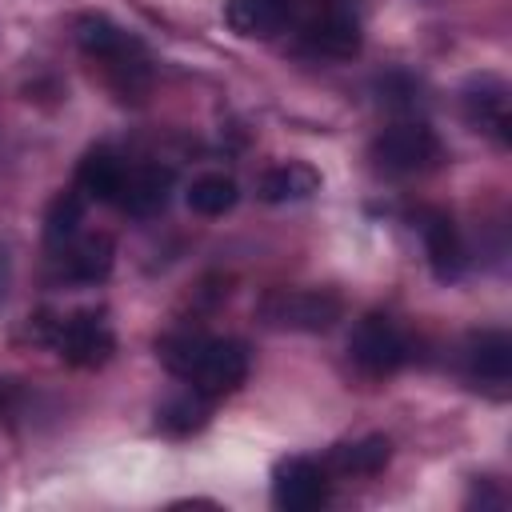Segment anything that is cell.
<instances>
[{"instance_id":"cell-13","label":"cell","mask_w":512,"mask_h":512,"mask_svg":"<svg viewBox=\"0 0 512 512\" xmlns=\"http://www.w3.org/2000/svg\"><path fill=\"white\" fill-rule=\"evenodd\" d=\"M124 180H128V164L112 148H92L76 168V188L84 192V200L96 204H120Z\"/></svg>"},{"instance_id":"cell-7","label":"cell","mask_w":512,"mask_h":512,"mask_svg":"<svg viewBox=\"0 0 512 512\" xmlns=\"http://www.w3.org/2000/svg\"><path fill=\"white\" fill-rule=\"evenodd\" d=\"M328 500V468L308 456H288L272 472V504L284 512H308Z\"/></svg>"},{"instance_id":"cell-8","label":"cell","mask_w":512,"mask_h":512,"mask_svg":"<svg viewBox=\"0 0 512 512\" xmlns=\"http://www.w3.org/2000/svg\"><path fill=\"white\" fill-rule=\"evenodd\" d=\"M304 44L316 52V56H332V60H348L360 52V24L348 8L340 4H328L320 12L308 16L304 24Z\"/></svg>"},{"instance_id":"cell-5","label":"cell","mask_w":512,"mask_h":512,"mask_svg":"<svg viewBox=\"0 0 512 512\" xmlns=\"http://www.w3.org/2000/svg\"><path fill=\"white\" fill-rule=\"evenodd\" d=\"M48 340L60 352V360H68L72 368H100V364H108V356L116 348L104 308H80L64 320H52Z\"/></svg>"},{"instance_id":"cell-10","label":"cell","mask_w":512,"mask_h":512,"mask_svg":"<svg viewBox=\"0 0 512 512\" xmlns=\"http://www.w3.org/2000/svg\"><path fill=\"white\" fill-rule=\"evenodd\" d=\"M464 364H468V376L476 384L504 388L512 380V336L500 328L472 332L464 344Z\"/></svg>"},{"instance_id":"cell-17","label":"cell","mask_w":512,"mask_h":512,"mask_svg":"<svg viewBox=\"0 0 512 512\" xmlns=\"http://www.w3.org/2000/svg\"><path fill=\"white\" fill-rule=\"evenodd\" d=\"M392 456L388 436H360L352 444H336L328 452V468L340 476H376Z\"/></svg>"},{"instance_id":"cell-19","label":"cell","mask_w":512,"mask_h":512,"mask_svg":"<svg viewBox=\"0 0 512 512\" xmlns=\"http://www.w3.org/2000/svg\"><path fill=\"white\" fill-rule=\"evenodd\" d=\"M84 192H60L52 204H48V212H44V240L52 244V248H64L76 232H80V220H84Z\"/></svg>"},{"instance_id":"cell-21","label":"cell","mask_w":512,"mask_h":512,"mask_svg":"<svg viewBox=\"0 0 512 512\" xmlns=\"http://www.w3.org/2000/svg\"><path fill=\"white\" fill-rule=\"evenodd\" d=\"M4 292H8V256L0 252V300H4Z\"/></svg>"},{"instance_id":"cell-1","label":"cell","mask_w":512,"mask_h":512,"mask_svg":"<svg viewBox=\"0 0 512 512\" xmlns=\"http://www.w3.org/2000/svg\"><path fill=\"white\" fill-rule=\"evenodd\" d=\"M160 364L180 376L192 392L216 400L236 392L248 380V344L232 340V336H208V332H168L156 344Z\"/></svg>"},{"instance_id":"cell-3","label":"cell","mask_w":512,"mask_h":512,"mask_svg":"<svg viewBox=\"0 0 512 512\" xmlns=\"http://www.w3.org/2000/svg\"><path fill=\"white\" fill-rule=\"evenodd\" d=\"M368 156L384 176H420L440 164V136L424 120H396L372 140Z\"/></svg>"},{"instance_id":"cell-6","label":"cell","mask_w":512,"mask_h":512,"mask_svg":"<svg viewBox=\"0 0 512 512\" xmlns=\"http://www.w3.org/2000/svg\"><path fill=\"white\" fill-rule=\"evenodd\" d=\"M348 356H352V364H356L360 372H368V376H388V372H396V368L408 364L412 348H408V336L396 328L392 316L368 312V316L352 328V336H348Z\"/></svg>"},{"instance_id":"cell-9","label":"cell","mask_w":512,"mask_h":512,"mask_svg":"<svg viewBox=\"0 0 512 512\" xmlns=\"http://www.w3.org/2000/svg\"><path fill=\"white\" fill-rule=\"evenodd\" d=\"M416 228H420V240H424V252H428L432 276H436V280H444V284H448V280H456V276L464 272V244H460V232H456L452 216H448V212L428 208V212H420Z\"/></svg>"},{"instance_id":"cell-12","label":"cell","mask_w":512,"mask_h":512,"mask_svg":"<svg viewBox=\"0 0 512 512\" xmlns=\"http://www.w3.org/2000/svg\"><path fill=\"white\" fill-rule=\"evenodd\" d=\"M464 116L476 132H492L508 144V88L496 76H480L464 88Z\"/></svg>"},{"instance_id":"cell-15","label":"cell","mask_w":512,"mask_h":512,"mask_svg":"<svg viewBox=\"0 0 512 512\" xmlns=\"http://www.w3.org/2000/svg\"><path fill=\"white\" fill-rule=\"evenodd\" d=\"M116 264V240L108 232H88V236H72L64 244V272L76 284H100Z\"/></svg>"},{"instance_id":"cell-11","label":"cell","mask_w":512,"mask_h":512,"mask_svg":"<svg viewBox=\"0 0 512 512\" xmlns=\"http://www.w3.org/2000/svg\"><path fill=\"white\" fill-rule=\"evenodd\" d=\"M224 20L244 40H272L292 20V0H224Z\"/></svg>"},{"instance_id":"cell-18","label":"cell","mask_w":512,"mask_h":512,"mask_svg":"<svg viewBox=\"0 0 512 512\" xmlns=\"http://www.w3.org/2000/svg\"><path fill=\"white\" fill-rule=\"evenodd\" d=\"M184 200H188V208L200 212V216H224V212L236 208L240 188H236L232 176H224V172H208V176H196V180L188 184Z\"/></svg>"},{"instance_id":"cell-16","label":"cell","mask_w":512,"mask_h":512,"mask_svg":"<svg viewBox=\"0 0 512 512\" xmlns=\"http://www.w3.org/2000/svg\"><path fill=\"white\" fill-rule=\"evenodd\" d=\"M312 192H320V172L312 164H300V160L276 164V168H268L260 176V200H268V204L308 200Z\"/></svg>"},{"instance_id":"cell-14","label":"cell","mask_w":512,"mask_h":512,"mask_svg":"<svg viewBox=\"0 0 512 512\" xmlns=\"http://www.w3.org/2000/svg\"><path fill=\"white\" fill-rule=\"evenodd\" d=\"M168 192H172V168H160V164H140V168H128V180H124V192H120V204L128 216H156L168 208Z\"/></svg>"},{"instance_id":"cell-4","label":"cell","mask_w":512,"mask_h":512,"mask_svg":"<svg viewBox=\"0 0 512 512\" xmlns=\"http://www.w3.org/2000/svg\"><path fill=\"white\" fill-rule=\"evenodd\" d=\"M260 320L268 328H288V332H328L340 316L344 304L328 288H276L260 300Z\"/></svg>"},{"instance_id":"cell-2","label":"cell","mask_w":512,"mask_h":512,"mask_svg":"<svg viewBox=\"0 0 512 512\" xmlns=\"http://www.w3.org/2000/svg\"><path fill=\"white\" fill-rule=\"evenodd\" d=\"M76 44L84 56L100 60L108 80L120 92H136L148 80V56L140 48V40H132L116 20H108L104 12H84L76 16Z\"/></svg>"},{"instance_id":"cell-20","label":"cell","mask_w":512,"mask_h":512,"mask_svg":"<svg viewBox=\"0 0 512 512\" xmlns=\"http://www.w3.org/2000/svg\"><path fill=\"white\" fill-rule=\"evenodd\" d=\"M156 424H160L164 432H176V436L204 428V424H208V396H200V392L188 388L184 396L168 400V404L156 412Z\"/></svg>"}]
</instances>
